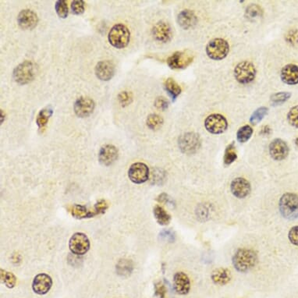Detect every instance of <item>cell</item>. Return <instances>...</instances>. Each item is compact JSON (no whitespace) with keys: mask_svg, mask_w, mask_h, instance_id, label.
Instances as JSON below:
<instances>
[{"mask_svg":"<svg viewBox=\"0 0 298 298\" xmlns=\"http://www.w3.org/2000/svg\"><path fill=\"white\" fill-rule=\"evenodd\" d=\"M280 77L285 84L290 86L298 84V66L287 64L281 70Z\"/></svg>","mask_w":298,"mask_h":298,"instance_id":"21","label":"cell"},{"mask_svg":"<svg viewBox=\"0 0 298 298\" xmlns=\"http://www.w3.org/2000/svg\"><path fill=\"white\" fill-rule=\"evenodd\" d=\"M193 59L194 56L189 52L178 51L168 58L167 63L171 69H184L193 62Z\"/></svg>","mask_w":298,"mask_h":298,"instance_id":"11","label":"cell"},{"mask_svg":"<svg viewBox=\"0 0 298 298\" xmlns=\"http://www.w3.org/2000/svg\"><path fill=\"white\" fill-rule=\"evenodd\" d=\"M38 65L32 61L26 60L19 64L13 73L15 81L20 86L28 84L36 77Z\"/></svg>","mask_w":298,"mask_h":298,"instance_id":"2","label":"cell"},{"mask_svg":"<svg viewBox=\"0 0 298 298\" xmlns=\"http://www.w3.org/2000/svg\"><path fill=\"white\" fill-rule=\"evenodd\" d=\"M131 33L125 25L118 24L114 25L109 32L108 39L110 44L117 49H123L130 42Z\"/></svg>","mask_w":298,"mask_h":298,"instance_id":"4","label":"cell"},{"mask_svg":"<svg viewBox=\"0 0 298 298\" xmlns=\"http://www.w3.org/2000/svg\"><path fill=\"white\" fill-rule=\"evenodd\" d=\"M53 110L51 107H46L38 113L36 118V123L39 129H44L53 115Z\"/></svg>","mask_w":298,"mask_h":298,"instance_id":"28","label":"cell"},{"mask_svg":"<svg viewBox=\"0 0 298 298\" xmlns=\"http://www.w3.org/2000/svg\"><path fill=\"white\" fill-rule=\"evenodd\" d=\"M118 158V150L113 144H105L101 147L98 153V160L102 165L109 166Z\"/></svg>","mask_w":298,"mask_h":298,"instance_id":"18","label":"cell"},{"mask_svg":"<svg viewBox=\"0 0 298 298\" xmlns=\"http://www.w3.org/2000/svg\"><path fill=\"white\" fill-rule=\"evenodd\" d=\"M95 75L99 80L108 81L114 76V63L110 60L100 61L95 67Z\"/></svg>","mask_w":298,"mask_h":298,"instance_id":"17","label":"cell"},{"mask_svg":"<svg viewBox=\"0 0 298 298\" xmlns=\"http://www.w3.org/2000/svg\"><path fill=\"white\" fill-rule=\"evenodd\" d=\"M4 119H5V115H4V111L1 110V123H4Z\"/></svg>","mask_w":298,"mask_h":298,"instance_id":"45","label":"cell"},{"mask_svg":"<svg viewBox=\"0 0 298 298\" xmlns=\"http://www.w3.org/2000/svg\"><path fill=\"white\" fill-rule=\"evenodd\" d=\"M268 109L266 107H260V108L256 110V111L253 113L251 115V119H250V122H251L252 124H257L259 123L264 117L267 114Z\"/></svg>","mask_w":298,"mask_h":298,"instance_id":"34","label":"cell"},{"mask_svg":"<svg viewBox=\"0 0 298 298\" xmlns=\"http://www.w3.org/2000/svg\"><path fill=\"white\" fill-rule=\"evenodd\" d=\"M146 123H147V127L149 129L155 131V130L159 129L162 126L163 120H162V117H159V115L153 113V114L149 115L147 117Z\"/></svg>","mask_w":298,"mask_h":298,"instance_id":"31","label":"cell"},{"mask_svg":"<svg viewBox=\"0 0 298 298\" xmlns=\"http://www.w3.org/2000/svg\"><path fill=\"white\" fill-rule=\"evenodd\" d=\"M0 272H1L0 273L1 282L5 284L6 287H8V288H13L16 286V281H17L16 275L12 273V272H7V271L4 270L3 269H1Z\"/></svg>","mask_w":298,"mask_h":298,"instance_id":"29","label":"cell"},{"mask_svg":"<svg viewBox=\"0 0 298 298\" xmlns=\"http://www.w3.org/2000/svg\"><path fill=\"white\" fill-rule=\"evenodd\" d=\"M155 105L159 110H165L169 107V102L164 97H158L155 101Z\"/></svg>","mask_w":298,"mask_h":298,"instance_id":"43","label":"cell"},{"mask_svg":"<svg viewBox=\"0 0 298 298\" xmlns=\"http://www.w3.org/2000/svg\"><path fill=\"white\" fill-rule=\"evenodd\" d=\"M258 254L254 250L239 248L233 254L232 262L233 267L240 272H247L252 269L258 263Z\"/></svg>","mask_w":298,"mask_h":298,"instance_id":"1","label":"cell"},{"mask_svg":"<svg viewBox=\"0 0 298 298\" xmlns=\"http://www.w3.org/2000/svg\"><path fill=\"white\" fill-rule=\"evenodd\" d=\"M71 215L74 218L82 220V219L92 218L96 216L95 211H90L86 206L81 205H74L71 207Z\"/></svg>","mask_w":298,"mask_h":298,"instance_id":"24","label":"cell"},{"mask_svg":"<svg viewBox=\"0 0 298 298\" xmlns=\"http://www.w3.org/2000/svg\"><path fill=\"white\" fill-rule=\"evenodd\" d=\"M53 286L51 276L46 273H39L34 278L32 290L37 294L45 295L49 293Z\"/></svg>","mask_w":298,"mask_h":298,"instance_id":"13","label":"cell"},{"mask_svg":"<svg viewBox=\"0 0 298 298\" xmlns=\"http://www.w3.org/2000/svg\"><path fill=\"white\" fill-rule=\"evenodd\" d=\"M134 269V264L131 260L121 259L117 265V272L122 277H127L132 273Z\"/></svg>","mask_w":298,"mask_h":298,"instance_id":"25","label":"cell"},{"mask_svg":"<svg viewBox=\"0 0 298 298\" xmlns=\"http://www.w3.org/2000/svg\"><path fill=\"white\" fill-rule=\"evenodd\" d=\"M280 214L288 220L298 218V195L293 193H286L279 202Z\"/></svg>","mask_w":298,"mask_h":298,"instance_id":"3","label":"cell"},{"mask_svg":"<svg viewBox=\"0 0 298 298\" xmlns=\"http://www.w3.org/2000/svg\"><path fill=\"white\" fill-rule=\"evenodd\" d=\"M71 10L76 15L82 14L84 12V2L83 0H75L71 4Z\"/></svg>","mask_w":298,"mask_h":298,"instance_id":"38","label":"cell"},{"mask_svg":"<svg viewBox=\"0 0 298 298\" xmlns=\"http://www.w3.org/2000/svg\"><path fill=\"white\" fill-rule=\"evenodd\" d=\"M108 208V202L102 199V200L98 201V202L95 204L94 211H95V214L96 215L102 214V213H104L107 211V209Z\"/></svg>","mask_w":298,"mask_h":298,"instance_id":"40","label":"cell"},{"mask_svg":"<svg viewBox=\"0 0 298 298\" xmlns=\"http://www.w3.org/2000/svg\"><path fill=\"white\" fill-rule=\"evenodd\" d=\"M253 129L249 125H245L238 130L237 134L238 141L241 143L247 142L252 136Z\"/></svg>","mask_w":298,"mask_h":298,"instance_id":"30","label":"cell"},{"mask_svg":"<svg viewBox=\"0 0 298 298\" xmlns=\"http://www.w3.org/2000/svg\"><path fill=\"white\" fill-rule=\"evenodd\" d=\"M153 35L155 39L161 42H168L173 37V31L169 24L159 22L153 28Z\"/></svg>","mask_w":298,"mask_h":298,"instance_id":"19","label":"cell"},{"mask_svg":"<svg viewBox=\"0 0 298 298\" xmlns=\"http://www.w3.org/2000/svg\"><path fill=\"white\" fill-rule=\"evenodd\" d=\"M211 278L216 285L224 286L230 282L232 275L229 269L219 268L213 271Z\"/></svg>","mask_w":298,"mask_h":298,"instance_id":"23","label":"cell"},{"mask_svg":"<svg viewBox=\"0 0 298 298\" xmlns=\"http://www.w3.org/2000/svg\"><path fill=\"white\" fill-rule=\"evenodd\" d=\"M95 103L89 97H80L74 105V112L77 117L84 118L90 116L95 110Z\"/></svg>","mask_w":298,"mask_h":298,"instance_id":"12","label":"cell"},{"mask_svg":"<svg viewBox=\"0 0 298 298\" xmlns=\"http://www.w3.org/2000/svg\"><path fill=\"white\" fill-rule=\"evenodd\" d=\"M38 23V15L31 10H22L17 16V24L24 30L33 29Z\"/></svg>","mask_w":298,"mask_h":298,"instance_id":"16","label":"cell"},{"mask_svg":"<svg viewBox=\"0 0 298 298\" xmlns=\"http://www.w3.org/2000/svg\"><path fill=\"white\" fill-rule=\"evenodd\" d=\"M269 154L274 160H284L288 156V145L282 139L276 138L269 144Z\"/></svg>","mask_w":298,"mask_h":298,"instance_id":"14","label":"cell"},{"mask_svg":"<svg viewBox=\"0 0 298 298\" xmlns=\"http://www.w3.org/2000/svg\"><path fill=\"white\" fill-rule=\"evenodd\" d=\"M229 52V43L223 38H214L208 43L206 53L213 60H221L227 56Z\"/></svg>","mask_w":298,"mask_h":298,"instance_id":"5","label":"cell"},{"mask_svg":"<svg viewBox=\"0 0 298 298\" xmlns=\"http://www.w3.org/2000/svg\"><path fill=\"white\" fill-rule=\"evenodd\" d=\"M291 96L290 92H278V93L273 94L271 97V101L275 105L282 104L288 100Z\"/></svg>","mask_w":298,"mask_h":298,"instance_id":"35","label":"cell"},{"mask_svg":"<svg viewBox=\"0 0 298 298\" xmlns=\"http://www.w3.org/2000/svg\"><path fill=\"white\" fill-rule=\"evenodd\" d=\"M205 129L213 135H220L227 129L228 122L221 114H211L205 120Z\"/></svg>","mask_w":298,"mask_h":298,"instance_id":"9","label":"cell"},{"mask_svg":"<svg viewBox=\"0 0 298 298\" xmlns=\"http://www.w3.org/2000/svg\"><path fill=\"white\" fill-rule=\"evenodd\" d=\"M237 158H238V155H237L236 151H235V144L232 143V144L228 145V147H226V152H225L224 159H223L225 165H231L235 161H236Z\"/></svg>","mask_w":298,"mask_h":298,"instance_id":"32","label":"cell"},{"mask_svg":"<svg viewBox=\"0 0 298 298\" xmlns=\"http://www.w3.org/2000/svg\"><path fill=\"white\" fill-rule=\"evenodd\" d=\"M288 238L291 244L298 246V226H293L290 229Z\"/></svg>","mask_w":298,"mask_h":298,"instance_id":"42","label":"cell"},{"mask_svg":"<svg viewBox=\"0 0 298 298\" xmlns=\"http://www.w3.org/2000/svg\"><path fill=\"white\" fill-rule=\"evenodd\" d=\"M166 287L164 285L163 283L159 282L155 285V293L156 296L159 298H165L166 295Z\"/></svg>","mask_w":298,"mask_h":298,"instance_id":"41","label":"cell"},{"mask_svg":"<svg viewBox=\"0 0 298 298\" xmlns=\"http://www.w3.org/2000/svg\"><path fill=\"white\" fill-rule=\"evenodd\" d=\"M56 13L60 18H67L68 15V7L67 2L64 0H58L55 5Z\"/></svg>","mask_w":298,"mask_h":298,"instance_id":"33","label":"cell"},{"mask_svg":"<svg viewBox=\"0 0 298 298\" xmlns=\"http://www.w3.org/2000/svg\"><path fill=\"white\" fill-rule=\"evenodd\" d=\"M295 144H296V147H297L298 148V138H296V139H295Z\"/></svg>","mask_w":298,"mask_h":298,"instance_id":"46","label":"cell"},{"mask_svg":"<svg viewBox=\"0 0 298 298\" xmlns=\"http://www.w3.org/2000/svg\"><path fill=\"white\" fill-rule=\"evenodd\" d=\"M157 200L159 202H162V203L173 204V201L171 200V198H169L166 194H162V195H159L158 197Z\"/></svg>","mask_w":298,"mask_h":298,"instance_id":"44","label":"cell"},{"mask_svg":"<svg viewBox=\"0 0 298 298\" xmlns=\"http://www.w3.org/2000/svg\"><path fill=\"white\" fill-rule=\"evenodd\" d=\"M198 22L196 15L191 10H182L177 16V22L182 28L185 30L194 28Z\"/></svg>","mask_w":298,"mask_h":298,"instance_id":"22","label":"cell"},{"mask_svg":"<svg viewBox=\"0 0 298 298\" xmlns=\"http://www.w3.org/2000/svg\"><path fill=\"white\" fill-rule=\"evenodd\" d=\"M235 77L241 84H249L256 79V67L249 61L239 62L235 68Z\"/></svg>","mask_w":298,"mask_h":298,"instance_id":"7","label":"cell"},{"mask_svg":"<svg viewBox=\"0 0 298 298\" xmlns=\"http://www.w3.org/2000/svg\"><path fill=\"white\" fill-rule=\"evenodd\" d=\"M174 290L180 295H186L190 292V281L187 274L178 272L174 276Z\"/></svg>","mask_w":298,"mask_h":298,"instance_id":"20","label":"cell"},{"mask_svg":"<svg viewBox=\"0 0 298 298\" xmlns=\"http://www.w3.org/2000/svg\"><path fill=\"white\" fill-rule=\"evenodd\" d=\"M128 177L135 184H144L149 178V169L147 165L143 162L132 164L128 171Z\"/></svg>","mask_w":298,"mask_h":298,"instance_id":"10","label":"cell"},{"mask_svg":"<svg viewBox=\"0 0 298 298\" xmlns=\"http://www.w3.org/2000/svg\"><path fill=\"white\" fill-rule=\"evenodd\" d=\"M262 13H263L262 9L257 4H251L249 7H247L246 10V15L249 18H256L257 16H262Z\"/></svg>","mask_w":298,"mask_h":298,"instance_id":"36","label":"cell"},{"mask_svg":"<svg viewBox=\"0 0 298 298\" xmlns=\"http://www.w3.org/2000/svg\"><path fill=\"white\" fill-rule=\"evenodd\" d=\"M164 87H165V90L167 91L169 95L172 97L174 100H175L176 98L181 93V88L177 84V82L174 79H166L164 82Z\"/></svg>","mask_w":298,"mask_h":298,"instance_id":"27","label":"cell"},{"mask_svg":"<svg viewBox=\"0 0 298 298\" xmlns=\"http://www.w3.org/2000/svg\"><path fill=\"white\" fill-rule=\"evenodd\" d=\"M251 190V184H250L249 182L242 177H238L231 182V192L233 194V196L240 198V199L248 196Z\"/></svg>","mask_w":298,"mask_h":298,"instance_id":"15","label":"cell"},{"mask_svg":"<svg viewBox=\"0 0 298 298\" xmlns=\"http://www.w3.org/2000/svg\"><path fill=\"white\" fill-rule=\"evenodd\" d=\"M90 241L87 235L83 233H76L71 237L69 247L71 252L76 256H84L90 249Z\"/></svg>","mask_w":298,"mask_h":298,"instance_id":"8","label":"cell"},{"mask_svg":"<svg viewBox=\"0 0 298 298\" xmlns=\"http://www.w3.org/2000/svg\"><path fill=\"white\" fill-rule=\"evenodd\" d=\"M202 144L200 136L194 132H188L180 136L178 145L182 153L184 154L191 155L199 150Z\"/></svg>","mask_w":298,"mask_h":298,"instance_id":"6","label":"cell"},{"mask_svg":"<svg viewBox=\"0 0 298 298\" xmlns=\"http://www.w3.org/2000/svg\"><path fill=\"white\" fill-rule=\"evenodd\" d=\"M287 120L292 126L298 128V105L290 109L287 114Z\"/></svg>","mask_w":298,"mask_h":298,"instance_id":"37","label":"cell"},{"mask_svg":"<svg viewBox=\"0 0 298 298\" xmlns=\"http://www.w3.org/2000/svg\"><path fill=\"white\" fill-rule=\"evenodd\" d=\"M153 212H154L155 218H156V221L158 222L159 225L166 226V225L171 223V215L160 205H156L154 210H153Z\"/></svg>","mask_w":298,"mask_h":298,"instance_id":"26","label":"cell"},{"mask_svg":"<svg viewBox=\"0 0 298 298\" xmlns=\"http://www.w3.org/2000/svg\"><path fill=\"white\" fill-rule=\"evenodd\" d=\"M118 99L120 103L121 104L123 107H125V105H129V104L132 102L133 96H132V94H131V92H122L119 94Z\"/></svg>","mask_w":298,"mask_h":298,"instance_id":"39","label":"cell"}]
</instances>
